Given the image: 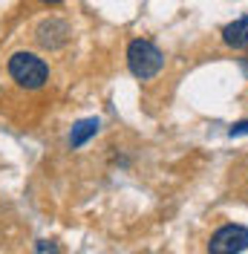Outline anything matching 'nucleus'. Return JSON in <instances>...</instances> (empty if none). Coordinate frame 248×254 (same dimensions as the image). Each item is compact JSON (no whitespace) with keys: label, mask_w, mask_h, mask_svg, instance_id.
<instances>
[{"label":"nucleus","mask_w":248,"mask_h":254,"mask_svg":"<svg viewBox=\"0 0 248 254\" xmlns=\"http://www.w3.org/2000/svg\"><path fill=\"white\" fill-rule=\"evenodd\" d=\"M162 64H165V55L150 41H133L127 47V66H130V72L136 78H141V81L153 78L156 72L162 69Z\"/></svg>","instance_id":"obj_2"},{"label":"nucleus","mask_w":248,"mask_h":254,"mask_svg":"<svg viewBox=\"0 0 248 254\" xmlns=\"http://www.w3.org/2000/svg\"><path fill=\"white\" fill-rule=\"evenodd\" d=\"M9 75L20 87H26V90H41L49 78V69L38 55H32V52H15L9 58Z\"/></svg>","instance_id":"obj_1"},{"label":"nucleus","mask_w":248,"mask_h":254,"mask_svg":"<svg viewBox=\"0 0 248 254\" xmlns=\"http://www.w3.org/2000/svg\"><path fill=\"white\" fill-rule=\"evenodd\" d=\"M240 69H243V75L248 78V55H246V58H240Z\"/></svg>","instance_id":"obj_8"},{"label":"nucleus","mask_w":248,"mask_h":254,"mask_svg":"<svg viewBox=\"0 0 248 254\" xmlns=\"http://www.w3.org/2000/svg\"><path fill=\"white\" fill-rule=\"evenodd\" d=\"M69 41V26L58 20V17H49L38 26V44L47 49H61L63 44Z\"/></svg>","instance_id":"obj_4"},{"label":"nucleus","mask_w":248,"mask_h":254,"mask_svg":"<svg viewBox=\"0 0 248 254\" xmlns=\"http://www.w3.org/2000/svg\"><path fill=\"white\" fill-rule=\"evenodd\" d=\"M98 127H101L98 119H81V122L72 127V133H69V144H72V147H81L87 139H93L95 133H98Z\"/></svg>","instance_id":"obj_6"},{"label":"nucleus","mask_w":248,"mask_h":254,"mask_svg":"<svg viewBox=\"0 0 248 254\" xmlns=\"http://www.w3.org/2000/svg\"><path fill=\"white\" fill-rule=\"evenodd\" d=\"M248 249V228L246 225H222L208 243L211 254H240Z\"/></svg>","instance_id":"obj_3"},{"label":"nucleus","mask_w":248,"mask_h":254,"mask_svg":"<svg viewBox=\"0 0 248 254\" xmlns=\"http://www.w3.org/2000/svg\"><path fill=\"white\" fill-rule=\"evenodd\" d=\"M222 41L234 49H248V17H237L222 29Z\"/></svg>","instance_id":"obj_5"},{"label":"nucleus","mask_w":248,"mask_h":254,"mask_svg":"<svg viewBox=\"0 0 248 254\" xmlns=\"http://www.w3.org/2000/svg\"><path fill=\"white\" fill-rule=\"evenodd\" d=\"M41 3H61V0H41Z\"/></svg>","instance_id":"obj_9"},{"label":"nucleus","mask_w":248,"mask_h":254,"mask_svg":"<svg viewBox=\"0 0 248 254\" xmlns=\"http://www.w3.org/2000/svg\"><path fill=\"white\" fill-rule=\"evenodd\" d=\"M243 133H248V122H240L231 127V136H243Z\"/></svg>","instance_id":"obj_7"}]
</instances>
